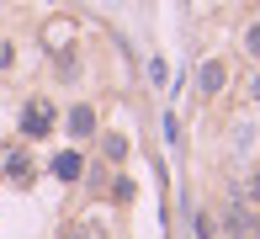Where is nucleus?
<instances>
[{
	"label": "nucleus",
	"mask_w": 260,
	"mask_h": 239,
	"mask_svg": "<svg viewBox=\"0 0 260 239\" xmlns=\"http://www.w3.org/2000/svg\"><path fill=\"white\" fill-rule=\"evenodd\" d=\"M53 123H58V106L48 101V96H38V101L21 106V128H16V133H21V143H43L53 133Z\"/></svg>",
	"instance_id": "1"
},
{
	"label": "nucleus",
	"mask_w": 260,
	"mask_h": 239,
	"mask_svg": "<svg viewBox=\"0 0 260 239\" xmlns=\"http://www.w3.org/2000/svg\"><path fill=\"white\" fill-rule=\"evenodd\" d=\"M64 133H69V138H96V133H101L96 106H90V101H75V106L64 112Z\"/></svg>",
	"instance_id": "2"
},
{
	"label": "nucleus",
	"mask_w": 260,
	"mask_h": 239,
	"mask_svg": "<svg viewBox=\"0 0 260 239\" xmlns=\"http://www.w3.org/2000/svg\"><path fill=\"white\" fill-rule=\"evenodd\" d=\"M48 170L58 175V181H69V186H75V181H85L90 160H85V154H80V149H64V154H53V165H48Z\"/></svg>",
	"instance_id": "3"
},
{
	"label": "nucleus",
	"mask_w": 260,
	"mask_h": 239,
	"mask_svg": "<svg viewBox=\"0 0 260 239\" xmlns=\"http://www.w3.org/2000/svg\"><path fill=\"white\" fill-rule=\"evenodd\" d=\"M223 85H229V64H223V58H202V64H197V91L218 96Z\"/></svg>",
	"instance_id": "4"
},
{
	"label": "nucleus",
	"mask_w": 260,
	"mask_h": 239,
	"mask_svg": "<svg viewBox=\"0 0 260 239\" xmlns=\"http://www.w3.org/2000/svg\"><path fill=\"white\" fill-rule=\"evenodd\" d=\"M0 175H6V181H27V175H32V154L27 149H21V143H11V149L6 154H0Z\"/></svg>",
	"instance_id": "5"
},
{
	"label": "nucleus",
	"mask_w": 260,
	"mask_h": 239,
	"mask_svg": "<svg viewBox=\"0 0 260 239\" xmlns=\"http://www.w3.org/2000/svg\"><path fill=\"white\" fill-rule=\"evenodd\" d=\"M144 75H149V85H154V91H170V64H165L159 53H154V58L144 64Z\"/></svg>",
	"instance_id": "6"
},
{
	"label": "nucleus",
	"mask_w": 260,
	"mask_h": 239,
	"mask_svg": "<svg viewBox=\"0 0 260 239\" xmlns=\"http://www.w3.org/2000/svg\"><path fill=\"white\" fill-rule=\"evenodd\" d=\"M101 154H106L112 165H122V160H127V133H106V138H101Z\"/></svg>",
	"instance_id": "7"
},
{
	"label": "nucleus",
	"mask_w": 260,
	"mask_h": 239,
	"mask_svg": "<svg viewBox=\"0 0 260 239\" xmlns=\"http://www.w3.org/2000/svg\"><path fill=\"white\" fill-rule=\"evenodd\" d=\"M239 48H244V58H255V64H260V21H244Z\"/></svg>",
	"instance_id": "8"
},
{
	"label": "nucleus",
	"mask_w": 260,
	"mask_h": 239,
	"mask_svg": "<svg viewBox=\"0 0 260 239\" xmlns=\"http://www.w3.org/2000/svg\"><path fill=\"white\" fill-rule=\"evenodd\" d=\"M133 181H127V175H117V181H112V202H122V207H127V202H133Z\"/></svg>",
	"instance_id": "9"
},
{
	"label": "nucleus",
	"mask_w": 260,
	"mask_h": 239,
	"mask_svg": "<svg viewBox=\"0 0 260 239\" xmlns=\"http://www.w3.org/2000/svg\"><path fill=\"white\" fill-rule=\"evenodd\" d=\"M191 234H197V239H212V234H218V223H212L207 213H191Z\"/></svg>",
	"instance_id": "10"
},
{
	"label": "nucleus",
	"mask_w": 260,
	"mask_h": 239,
	"mask_svg": "<svg viewBox=\"0 0 260 239\" xmlns=\"http://www.w3.org/2000/svg\"><path fill=\"white\" fill-rule=\"evenodd\" d=\"M239 197H244V202H255V207H260V165H255V175H250V181H244V191H239Z\"/></svg>",
	"instance_id": "11"
},
{
	"label": "nucleus",
	"mask_w": 260,
	"mask_h": 239,
	"mask_svg": "<svg viewBox=\"0 0 260 239\" xmlns=\"http://www.w3.org/2000/svg\"><path fill=\"white\" fill-rule=\"evenodd\" d=\"M11 64H16V48H11V43H0V69H11Z\"/></svg>",
	"instance_id": "12"
},
{
	"label": "nucleus",
	"mask_w": 260,
	"mask_h": 239,
	"mask_svg": "<svg viewBox=\"0 0 260 239\" xmlns=\"http://www.w3.org/2000/svg\"><path fill=\"white\" fill-rule=\"evenodd\" d=\"M250 101H260V64H255V75H250Z\"/></svg>",
	"instance_id": "13"
},
{
	"label": "nucleus",
	"mask_w": 260,
	"mask_h": 239,
	"mask_svg": "<svg viewBox=\"0 0 260 239\" xmlns=\"http://www.w3.org/2000/svg\"><path fill=\"white\" fill-rule=\"evenodd\" d=\"M250 234H255V239H260V207H255V213H250Z\"/></svg>",
	"instance_id": "14"
}]
</instances>
